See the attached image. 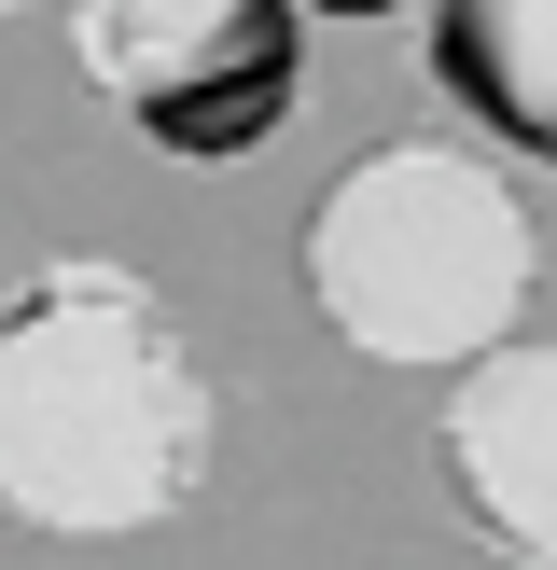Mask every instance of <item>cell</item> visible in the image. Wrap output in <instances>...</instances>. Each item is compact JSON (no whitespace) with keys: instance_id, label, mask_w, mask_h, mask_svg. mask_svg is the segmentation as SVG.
Wrapping results in <instances>:
<instances>
[{"instance_id":"obj_1","label":"cell","mask_w":557,"mask_h":570,"mask_svg":"<svg viewBox=\"0 0 557 570\" xmlns=\"http://www.w3.org/2000/svg\"><path fill=\"white\" fill-rule=\"evenodd\" d=\"M209 488V376L182 306L111 250H56L0 293V515L56 543L167 529Z\"/></svg>"},{"instance_id":"obj_2","label":"cell","mask_w":557,"mask_h":570,"mask_svg":"<svg viewBox=\"0 0 557 570\" xmlns=\"http://www.w3.org/2000/svg\"><path fill=\"white\" fill-rule=\"evenodd\" d=\"M544 237L488 154H362L306 223V306L390 376H460L516 334Z\"/></svg>"},{"instance_id":"obj_3","label":"cell","mask_w":557,"mask_h":570,"mask_svg":"<svg viewBox=\"0 0 557 570\" xmlns=\"http://www.w3.org/2000/svg\"><path fill=\"white\" fill-rule=\"evenodd\" d=\"M70 70L167 167H251L306 111V0H70Z\"/></svg>"},{"instance_id":"obj_4","label":"cell","mask_w":557,"mask_h":570,"mask_svg":"<svg viewBox=\"0 0 557 570\" xmlns=\"http://www.w3.org/2000/svg\"><path fill=\"white\" fill-rule=\"evenodd\" d=\"M432 488H446V515H460L488 557L557 570V348H516V334H501L488 362L446 376Z\"/></svg>"},{"instance_id":"obj_5","label":"cell","mask_w":557,"mask_h":570,"mask_svg":"<svg viewBox=\"0 0 557 570\" xmlns=\"http://www.w3.org/2000/svg\"><path fill=\"white\" fill-rule=\"evenodd\" d=\"M446 70L516 154L557 167V0H446Z\"/></svg>"},{"instance_id":"obj_6","label":"cell","mask_w":557,"mask_h":570,"mask_svg":"<svg viewBox=\"0 0 557 570\" xmlns=\"http://www.w3.org/2000/svg\"><path fill=\"white\" fill-rule=\"evenodd\" d=\"M0 14H28V0H0Z\"/></svg>"}]
</instances>
